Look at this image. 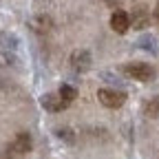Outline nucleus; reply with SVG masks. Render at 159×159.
<instances>
[{"mask_svg":"<svg viewBox=\"0 0 159 159\" xmlns=\"http://www.w3.org/2000/svg\"><path fill=\"white\" fill-rule=\"evenodd\" d=\"M122 73H126L130 80H137V82H150L155 77V69L146 62H128L122 66Z\"/></svg>","mask_w":159,"mask_h":159,"instance_id":"f257e3e1","label":"nucleus"},{"mask_svg":"<svg viewBox=\"0 0 159 159\" xmlns=\"http://www.w3.org/2000/svg\"><path fill=\"white\" fill-rule=\"evenodd\" d=\"M97 99L106 108H122L126 104V93L117 91V89H99L97 91Z\"/></svg>","mask_w":159,"mask_h":159,"instance_id":"f03ea898","label":"nucleus"},{"mask_svg":"<svg viewBox=\"0 0 159 159\" xmlns=\"http://www.w3.org/2000/svg\"><path fill=\"white\" fill-rule=\"evenodd\" d=\"M93 66V57L89 51H73L71 55V69L75 73H89Z\"/></svg>","mask_w":159,"mask_h":159,"instance_id":"7ed1b4c3","label":"nucleus"},{"mask_svg":"<svg viewBox=\"0 0 159 159\" xmlns=\"http://www.w3.org/2000/svg\"><path fill=\"white\" fill-rule=\"evenodd\" d=\"M40 104H42V108L49 111V113H60V111H64L69 106L64 99L60 97V93H47V95H42V97H40Z\"/></svg>","mask_w":159,"mask_h":159,"instance_id":"20e7f679","label":"nucleus"},{"mask_svg":"<svg viewBox=\"0 0 159 159\" xmlns=\"http://www.w3.org/2000/svg\"><path fill=\"white\" fill-rule=\"evenodd\" d=\"M111 29L115 33H126L130 29V13H126L124 9H117L111 16Z\"/></svg>","mask_w":159,"mask_h":159,"instance_id":"39448f33","label":"nucleus"},{"mask_svg":"<svg viewBox=\"0 0 159 159\" xmlns=\"http://www.w3.org/2000/svg\"><path fill=\"white\" fill-rule=\"evenodd\" d=\"M31 150V135L29 133H18L13 137V142L9 146V152L11 155H27Z\"/></svg>","mask_w":159,"mask_h":159,"instance_id":"423d86ee","label":"nucleus"},{"mask_svg":"<svg viewBox=\"0 0 159 159\" xmlns=\"http://www.w3.org/2000/svg\"><path fill=\"white\" fill-rule=\"evenodd\" d=\"M148 22H150V16H148L146 7H135V11H133V16H130V27H135V29H146Z\"/></svg>","mask_w":159,"mask_h":159,"instance_id":"0eeeda50","label":"nucleus"},{"mask_svg":"<svg viewBox=\"0 0 159 159\" xmlns=\"http://www.w3.org/2000/svg\"><path fill=\"white\" fill-rule=\"evenodd\" d=\"M31 27H33L38 33H47V31L51 29V18H47V16H38V18L31 20Z\"/></svg>","mask_w":159,"mask_h":159,"instance_id":"6e6552de","label":"nucleus"},{"mask_svg":"<svg viewBox=\"0 0 159 159\" xmlns=\"http://www.w3.org/2000/svg\"><path fill=\"white\" fill-rule=\"evenodd\" d=\"M57 93H60V97H62V99H64L66 104H71L73 99L77 97V91H75V86H71V84H62Z\"/></svg>","mask_w":159,"mask_h":159,"instance_id":"1a4fd4ad","label":"nucleus"},{"mask_svg":"<svg viewBox=\"0 0 159 159\" xmlns=\"http://www.w3.org/2000/svg\"><path fill=\"white\" fill-rule=\"evenodd\" d=\"M144 113H146V117H157V115H159V95L146 102V106H144Z\"/></svg>","mask_w":159,"mask_h":159,"instance_id":"9d476101","label":"nucleus"},{"mask_svg":"<svg viewBox=\"0 0 159 159\" xmlns=\"http://www.w3.org/2000/svg\"><path fill=\"white\" fill-rule=\"evenodd\" d=\"M55 135L62 139V142H66V144H73V142H75V135H73V130H71V128H57V130H55Z\"/></svg>","mask_w":159,"mask_h":159,"instance_id":"9b49d317","label":"nucleus"},{"mask_svg":"<svg viewBox=\"0 0 159 159\" xmlns=\"http://www.w3.org/2000/svg\"><path fill=\"white\" fill-rule=\"evenodd\" d=\"M0 64H5V66L13 64V57H11L9 53H5V51H0Z\"/></svg>","mask_w":159,"mask_h":159,"instance_id":"f8f14e48","label":"nucleus"},{"mask_svg":"<svg viewBox=\"0 0 159 159\" xmlns=\"http://www.w3.org/2000/svg\"><path fill=\"white\" fill-rule=\"evenodd\" d=\"M0 159H11V152H0Z\"/></svg>","mask_w":159,"mask_h":159,"instance_id":"ddd939ff","label":"nucleus"},{"mask_svg":"<svg viewBox=\"0 0 159 159\" xmlns=\"http://www.w3.org/2000/svg\"><path fill=\"white\" fill-rule=\"evenodd\" d=\"M155 20L159 22V2H157V7H155Z\"/></svg>","mask_w":159,"mask_h":159,"instance_id":"4468645a","label":"nucleus"}]
</instances>
